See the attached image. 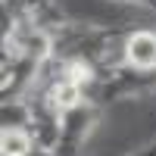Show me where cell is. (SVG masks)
Segmentation results:
<instances>
[{
    "mask_svg": "<svg viewBox=\"0 0 156 156\" xmlns=\"http://www.w3.org/2000/svg\"><path fill=\"white\" fill-rule=\"evenodd\" d=\"M122 28H100V25H87V22H75L69 19L62 28L53 34V53L56 59H69V62H81L90 69H106L122 62V56H115V50L122 53L125 44Z\"/></svg>",
    "mask_w": 156,
    "mask_h": 156,
    "instance_id": "cell-1",
    "label": "cell"
},
{
    "mask_svg": "<svg viewBox=\"0 0 156 156\" xmlns=\"http://www.w3.org/2000/svg\"><path fill=\"white\" fill-rule=\"evenodd\" d=\"M150 90H156V69H134L128 62H115V66L100 69L81 87V94H84V100L97 103L103 109L106 103L131 100L140 94H150Z\"/></svg>",
    "mask_w": 156,
    "mask_h": 156,
    "instance_id": "cell-2",
    "label": "cell"
},
{
    "mask_svg": "<svg viewBox=\"0 0 156 156\" xmlns=\"http://www.w3.org/2000/svg\"><path fill=\"white\" fill-rule=\"evenodd\" d=\"M100 119V106L90 100H81L75 106L62 109V128H59V144H56V156H78L84 147V140L90 137L94 125Z\"/></svg>",
    "mask_w": 156,
    "mask_h": 156,
    "instance_id": "cell-3",
    "label": "cell"
},
{
    "mask_svg": "<svg viewBox=\"0 0 156 156\" xmlns=\"http://www.w3.org/2000/svg\"><path fill=\"white\" fill-rule=\"evenodd\" d=\"M122 62L134 69H156V31L150 28L128 31L122 44Z\"/></svg>",
    "mask_w": 156,
    "mask_h": 156,
    "instance_id": "cell-4",
    "label": "cell"
},
{
    "mask_svg": "<svg viewBox=\"0 0 156 156\" xmlns=\"http://www.w3.org/2000/svg\"><path fill=\"white\" fill-rule=\"evenodd\" d=\"M34 150L31 128H0V156H31Z\"/></svg>",
    "mask_w": 156,
    "mask_h": 156,
    "instance_id": "cell-5",
    "label": "cell"
},
{
    "mask_svg": "<svg viewBox=\"0 0 156 156\" xmlns=\"http://www.w3.org/2000/svg\"><path fill=\"white\" fill-rule=\"evenodd\" d=\"M0 128H31L28 100H0Z\"/></svg>",
    "mask_w": 156,
    "mask_h": 156,
    "instance_id": "cell-6",
    "label": "cell"
},
{
    "mask_svg": "<svg viewBox=\"0 0 156 156\" xmlns=\"http://www.w3.org/2000/svg\"><path fill=\"white\" fill-rule=\"evenodd\" d=\"M134 156H156V140H153V144H147L144 150H137Z\"/></svg>",
    "mask_w": 156,
    "mask_h": 156,
    "instance_id": "cell-7",
    "label": "cell"
},
{
    "mask_svg": "<svg viewBox=\"0 0 156 156\" xmlns=\"http://www.w3.org/2000/svg\"><path fill=\"white\" fill-rule=\"evenodd\" d=\"M112 3H147V6L156 9V0H112Z\"/></svg>",
    "mask_w": 156,
    "mask_h": 156,
    "instance_id": "cell-8",
    "label": "cell"
},
{
    "mask_svg": "<svg viewBox=\"0 0 156 156\" xmlns=\"http://www.w3.org/2000/svg\"><path fill=\"white\" fill-rule=\"evenodd\" d=\"M31 156H56V153H53V150H44V147H37Z\"/></svg>",
    "mask_w": 156,
    "mask_h": 156,
    "instance_id": "cell-9",
    "label": "cell"
}]
</instances>
